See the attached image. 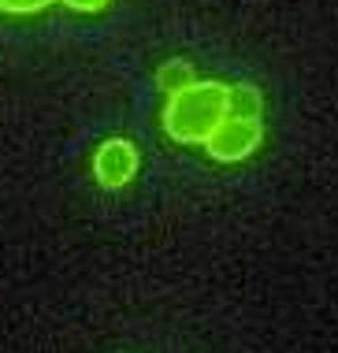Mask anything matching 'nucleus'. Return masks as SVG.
Returning a JSON list of instances; mask_svg holds the SVG:
<instances>
[{"label": "nucleus", "instance_id": "1", "mask_svg": "<svg viewBox=\"0 0 338 353\" xmlns=\"http://www.w3.org/2000/svg\"><path fill=\"white\" fill-rule=\"evenodd\" d=\"M227 116V85L223 82H193L171 93L163 104L160 127L175 145H205V138Z\"/></svg>", "mask_w": 338, "mask_h": 353}, {"label": "nucleus", "instance_id": "2", "mask_svg": "<svg viewBox=\"0 0 338 353\" xmlns=\"http://www.w3.org/2000/svg\"><path fill=\"white\" fill-rule=\"evenodd\" d=\"M260 141H264V127H260V119H235V116H223L216 130L205 138V149L212 160H219V164H238V160L253 157L260 149Z\"/></svg>", "mask_w": 338, "mask_h": 353}, {"label": "nucleus", "instance_id": "3", "mask_svg": "<svg viewBox=\"0 0 338 353\" xmlns=\"http://www.w3.org/2000/svg\"><path fill=\"white\" fill-rule=\"evenodd\" d=\"M138 164H141V157H138V149H134V141L104 138L93 152V179L104 190H119L138 175Z\"/></svg>", "mask_w": 338, "mask_h": 353}, {"label": "nucleus", "instance_id": "4", "mask_svg": "<svg viewBox=\"0 0 338 353\" xmlns=\"http://www.w3.org/2000/svg\"><path fill=\"white\" fill-rule=\"evenodd\" d=\"M260 112H264V97H260L257 85H249V82L227 85V116H235V119H260Z\"/></svg>", "mask_w": 338, "mask_h": 353}, {"label": "nucleus", "instance_id": "5", "mask_svg": "<svg viewBox=\"0 0 338 353\" xmlns=\"http://www.w3.org/2000/svg\"><path fill=\"white\" fill-rule=\"evenodd\" d=\"M197 82V71H193L190 60H163V68L157 71V90L163 97H171V93L186 90V85Z\"/></svg>", "mask_w": 338, "mask_h": 353}, {"label": "nucleus", "instance_id": "6", "mask_svg": "<svg viewBox=\"0 0 338 353\" xmlns=\"http://www.w3.org/2000/svg\"><path fill=\"white\" fill-rule=\"evenodd\" d=\"M48 4H56V0H0V12H8V15H34V12H45Z\"/></svg>", "mask_w": 338, "mask_h": 353}, {"label": "nucleus", "instance_id": "7", "mask_svg": "<svg viewBox=\"0 0 338 353\" xmlns=\"http://www.w3.org/2000/svg\"><path fill=\"white\" fill-rule=\"evenodd\" d=\"M60 4L74 8V12H104V8H108V0H60Z\"/></svg>", "mask_w": 338, "mask_h": 353}]
</instances>
